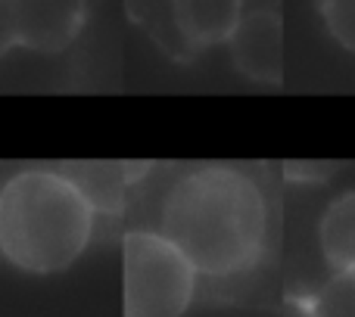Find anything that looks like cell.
<instances>
[{"instance_id":"1","label":"cell","mask_w":355,"mask_h":317,"mask_svg":"<svg viewBox=\"0 0 355 317\" xmlns=\"http://www.w3.org/2000/svg\"><path fill=\"white\" fill-rule=\"evenodd\" d=\"M159 230L212 280L250 274L265 249L268 206L250 174L227 165H202L168 187Z\"/></svg>"},{"instance_id":"2","label":"cell","mask_w":355,"mask_h":317,"mask_svg":"<svg viewBox=\"0 0 355 317\" xmlns=\"http://www.w3.org/2000/svg\"><path fill=\"white\" fill-rule=\"evenodd\" d=\"M94 237V199L75 177L25 168L0 187V255L25 274H60Z\"/></svg>"},{"instance_id":"3","label":"cell","mask_w":355,"mask_h":317,"mask_svg":"<svg viewBox=\"0 0 355 317\" xmlns=\"http://www.w3.org/2000/svg\"><path fill=\"white\" fill-rule=\"evenodd\" d=\"M122 271L128 317H178L196 296L200 271L162 230L125 233Z\"/></svg>"},{"instance_id":"4","label":"cell","mask_w":355,"mask_h":317,"mask_svg":"<svg viewBox=\"0 0 355 317\" xmlns=\"http://www.w3.org/2000/svg\"><path fill=\"white\" fill-rule=\"evenodd\" d=\"M16 41L31 53H62L87 22V0H12Z\"/></svg>"},{"instance_id":"5","label":"cell","mask_w":355,"mask_h":317,"mask_svg":"<svg viewBox=\"0 0 355 317\" xmlns=\"http://www.w3.org/2000/svg\"><path fill=\"white\" fill-rule=\"evenodd\" d=\"M231 62L243 78L277 84L284 78V22L275 10H256L240 19L227 41Z\"/></svg>"},{"instance_id":"6","label":"cell","mask_w":355,"mask_h":317,"mask_svg":"<svg viewBox=\"0 0 355 317\" xmlns=\"http://www.w3.org/2000/svg\"><path fill=\"white\" fill-rule=\"evenodd\" d=\"M172 22L190 50L227 44L243 19V0H168Z\"/></svg>"},{"instance_id":"7","label":"cell","mask_w":355,"mask_h":317,"mask_svg":"<svg viewBox=\"0 0 355 317\" xmlns=\"http://www.w3.org/2000/svg\"><path fill=\"white\" fill-rule=\"evenodd\" d=\"M318 246L334 271L355 268V190L334 196L318 221Z\"/></svg>"},{"instance_id":"8","label":"cell","mask_w":355,"mask_h":317,"mask_svg":"<svg viewBox=\"0 0 355 317\" xmlns=\"http://www.w3.org/2000/svg\"><path fill=\"white\" fill-rule=\"evenodd\" d=\"M312 311L324 317H355V268L334 271V277L312 296Z\"/></svg>"},{"instance_id":"9","label":"cell","mask_w":355,"mask_h":317,"mask_svg":"<svg viewBox=\"0 0 355 317\" xmlns=\"http://www.w3.org/2000/svg\"><path fill=\"white\" fill-rule=\"evenodd\" d=\"M318 12L327 35L355 53V0H318Z\"/></svg>"},{"instance_id":"10","label":"cell","mask_w":355,"mask_h":317,"mask_svg":"<svg viewBox=\"0 0 355 317\" xmlns=\"http://www.w3.org/2000/svg\"><path fill=\"white\" fill-rule=\"evenodd\" d=\"M16 41V22H12V0H0V56H6Z\"/></svg>"}]
</instances>
